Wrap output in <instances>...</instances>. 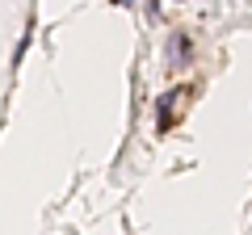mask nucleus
<instances>
[{"label": "nucleus", "instance_id": "nucleus-1", "mask_svg": "<svg viewBox=\"0 0 252 235\" xmlns=\"http://www.w3.org/2000/svg\"><path fill=\"white\" fill-rule=\"evenodd\" d=\"M181 97H185V88H172V92H164V97L156 101V126H160V130L172 126V114H177Z\"/></svg>", "mask_w": 252, "mask_h": 235}, {"label": "nucleus", "instance_id": "nucleus-2", "mask_svg": "<svg viewBox=\"0 0 252 235\" xmlns=\"http://www.w3.org/2000/svg\"><path fill=\"white\" fill-rule=\"evenodd\" d=\"M189 55H193L189 34H181V29H177V34L168 38V63H172V67H185V63H189Z\"/></svg>", "mask_w": 252, "mask_h": 235}, {"label": "nucleus", "instance_id": "nucleus-3", "mask_svg": "<svg viewBox=\"0 0 252 235\" xmlns=\"http://www.w3.org/2000/svg\"><path fill=\"white\" fill-rule=\"evenodd\" d=\"M114 4H135V0H114Z\"/></svg>", "mask_w": 252, "mask_h": 235}]
</instances>
